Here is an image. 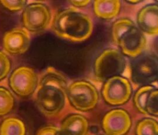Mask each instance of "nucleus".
<instances>
[{
  "instance_id": "obj_8",
  "label": "nucleus",
  "mask_w": 158,
  "mask_h": 135,
  "mask_svg": "<svg viewBox=\"0 0 158 135\" xmlns=\"http://www.w3.org/2000/svg\"><path fill=\"white\" fill-rule=\"evenodd\" d=\"M51 20L49 8L41 2L31 3L25 7L22 13V22L25 29L39 32L46 29Z\"/></svg>"
},
{
  "instance_id": "obj_15",
  "label": "nucleus",
  "mask_w": 158,
  "mask_h": 135,
  "mask_svg": "<svg viewBox=\"0 0 158 135\" xmlns=\"http://www.w3.org/2000/svg\"><path fill=\"white\" fill-rule=\"evenodd\" d=\"M121 2L118 0H96L93 3L95 15L102 19H112L120 12Z\"/></svg>"
},
{
  "instance_id": "obj_3",
  "label": "nucleus",
  "mask_w": 158,
  "mask_h": 135,
  "mask_svg": "<svg viewBox=\"0 0 158 135\" xmlns=\"http://www.w3.org/2000/svg\"><path fill=\"white\" fill-rule=\"evenodd\" d=\"M112 35L122 53L127 56L136 58L146 47L144 33L129 19L122 18L115 21L112 26Z\"/></svg>"
},
{
  "instance_id": "obj_9",
  "label": "nucleus",
  "mask_w": 158,
  "mask_h": 135,
  "mask_svg": "<svg viewBox=\"0 0 158 135\" xmlns=\"http://www.w3.org/2000/svg\"><path fill=\"white\" fill-rule=\"evenodd\" d=\"M38 78L35 71L28 66L16 68L9 78L11 89L18 95L27 97L31 95L36 89Z\"/></svg>"
},
{
  "instance_id": "obj_23",
  "label": "nucleus",
  "mask_w": 158,
  "mask_h": 135,
  "mask_svg": "<svg viewBox=\"0 0 158 135\" xmlns=\"http://www.w3.org/2000/svg\"><path fill=\"white\" fill-rule=\"evenodd\" d=\"M126 1L130 4H137L141 2V1Z\"/></svg>"
},
{
  "instance_id": "obj_20",
  "label": "nucleus",
  "mask_w": 158,
  "mask_h": 135,
  "mask_svg": "<svg viewBox=\"0 0 158 135\" xmlns=\"http://www.w3.org/2000/svg\"><path fill=\"white\" fill-rule=\"evenodd\" d=\"M1 4L7 10L15 12L22 10L26 4L27 1L17 0V1H9V0H1Z\"/></svg>"
},
{
  "instance_id": "obj_13",
  "label": "nucleus",
  "mask_w": 158,
  "mask_h": 135,
  "mask_svg": "<svg viewBox=\"0 0 158 135\" xmlns=\"http://www.w3.org/2000/svg\"><path fill=\"white\" fill-rule=\"evenodd\" d=\"M136 22L144 33L158 35V4H149L143 7L137 14Z\"/></svg>"
},
{
  "instance_id": "obj_11",
  "label": "nucleus",
  "mask_w": 158,
  "mask_h": 135,
  "mask_svg": "<svg viewBox=\"0 0 158 135\" xmlns=\"http://www.w3.org/2000/svg\"><path fill=\"white\" fill-rule=\"evenodd\" d=\"M133 103L139 112L158 116V89L151 85L141 86L135 94Z\"/></svg>"
},
{
  "instance_id": "obj_12",
  "label": "nucleus",
  "mask_w": 158,
  "mask_h": 135,
  "mask_svg": "<svg viewBox=\"0 0 158 135\" xmlns=\"http://www.w3.org/2000/svg\"><path fill=\"white\" fill-rule=\"evenodd\" d=\"M30 44V37L25 28H16L7 31L2 38L4 50L10 54L25 53Z\"/></svg>"
},
{
  "instance_id": "obj_18",
  "label": "nucleus",
  "mask_w": 158,
  "mask_h": 135,
  "mask_svg": "<svg viewBox=\"0 0 158 135\" xmlns=\"http://www.w3.org/2000/svg\"><path fill=\"white\" fill-rule=\"evenodd\" d=\"M14 103L12 93L6 88L0 87V116L9 113L14 107Z\"/></svg>"
},
{
  "instance_id": "obj_1",
  "label": "nucleus",
  "mask_w": 158,
  "mask_h": 135,
  "mask_svg": "<svg viewBox=\"0 0 158 135\" xmlns=\"http://www.w3.org/2000/svg\"><path fill=\"white\" fill-rule=\"evenodd\" d=\"M67 89L65 76L52 68H48L36 89L35 98L38 110L48 116L58 114L65 105Z\"/></svg>"
},
{
  "instance_id": "obj_25",
  "label": "nucleus",
  "mask_w": 158,
  "mask_h": 135,
  "mask_svg": "<svg viewBox=\"0 0 158 135\" xmlns=\"http://www.w3.org/2000/svg\"><path fill=\"white\" fill-rule=\"evenodd\" d=\"M157 1V2H158V1Z\"/></svg>"
},
{
  "instance_id": "obj_22",
  "label": "nucleus",
  "mask_w": 158,
  "mask_h": 135,
  "mask_svg": "<svg viewBox=\"0 0 158 135\" xmlns=\"http://www.w3.org/2000/svg\"><path fill=\"white\" fill-rule=\"evenodd\" d=\"M71 4L77 7H83L88 6L90 1L89 0H83V1H70Z\"/></svg>"
},
{
  "instance_id": "obj_2",
  "label": "nucleus",
  "mask_w": 158,
  "mask_h": 135,
  "mask_svg": "<svg viewBox=\"0 0 158 135\" xmlns=\"http://www.w3.org/2000/svg\"><path fill=\"white\" fill-rule=\"evenodd\" d=\"M52 29L59 37L73 42H81L91 35L93 25L85 14L73 7L64 9L54 17Z\"/></svg>"
},
{
  "instance_id": "obj_16",
  "label": "nucleus",
  "mask_w": 158,
  "mask_h": 135,
  "mask_svg": "<svg viewBox=\"0 0 158 135\" xmlns=\"http://www.w3.org/2000/svg\"><path fill=\"white\" fill-rule=\"evenodd\" d=\"M24 123L17 118H6L0 126V135H25Z\"/></svg>"
},
{
  "instance_id": "obj_6",
  "label": "nucleus",
  "mask_w": 158,
  "mask_h": 135,
  "mask_svg": "<svg viewBox=\"0 0 158 135\" xmlns=\"http://www.w3.org/2000/svg\"><path fill=\"white\" fill-rule=\"evenodd\" d=\"M133 81L141 86L158 80V58L152 54L138 56L131 66Z\"/></svg>"
},
{
  "instance_id": "obj_4",
  "label": "nucleus",
  "mask_w": 158,
  "mask_h": 135,
  "mask_svg": "<svg viewBox=\"0 0 158 135\" xmlns=\"http://www.w3.org/2000/svg\"><path fill=\"white\" fill-rule=\"evenodd\" d=\"M67 97L70 104L81 111L91 110L99 100L97 89L86 81H77L70 84L67 87Z\"/></svg>"
},
{
  "instance_id": "obj_10",
  "label": "nucleus",
  "mask_w": 158,
  "mask_h": 135,
  "mask_svg": "<svg viewBox=\"0 0 158 135\" xmlns=\"http://www.w3.org/2000/svg\"><path fill=\"white\" fill-rule=\"evenodd\" d=\"M102 126L107 135H125L131 126V118L125 110L113 109L104 116Z\"/></svg>"
},
{
  "instance_id": "obj_14",
  "label": "nucleus",
  "mask_w": 158,
  "mask_h": 135,
  "mask_svg": "<svg viewBox=\"0 0 158 135\" xmlns=\"http://www.w3.org/2000/svg\"><path fill=\"white\" fill-rule=\"evenodd\" d=\"M59 129L62 135H86L89 123L83 115L73 114L64 120Z\"/></svg>"
},
{
  "instance_id": "obj_5",
  "label": "nucleus",
  "mask_w": 158,
  "mask_h": 135,
  "mask_svg": "<svg viewBox=\"0 0 158 135\" xmlns=\"http://www.w3.org/2000/svg\"><path fill=\"white\" fill-rule=\"evenodd\" d=\"M125 65V58L120 51L115 48H107L96 58L94 72L98 78L107 80L114 76H121Z\"/></svg>"
},
{
  "instance_id": "obj_17",
  "label": "nucleus",
  "mask_w": 158,
  "mask_h": 135,
  "mask_svg": "<svg viewBox=\"0 0 158 135\" xmlns=\"http://www.w3.org/2000/svg\"><path fill=\"white\" fill-rule=\"evenodd\" d=\"M136 135H158V122L150 118H146L138 123Z\"/></svg>"
},
{
  "instance_id": "obj_24",
  "label": "nucleus",
  "mask_w": 158,
  "mask_h": 135,
  "mask_svg": "<svg viewBox=\"0 0 158 135\" xmlns=\"http://www.w3.org/2000/svg\"><path fill=\"white\" fill-rule=\"evenodd\" d=\"M56 135H62V134H61V133H60V129H59V131H58V133L56 134Z\"/></svg>"
},
{
  "instance_id": "obj_19",
  "label": "nucleus",
  "mask_w": 158,
  "mask_h": 135,
  "mask_svg": "<svg viewBox=\"0 0 158 135\" xmlns=\"http://www.w3.org/2000/svg\"><path fill=\"white\" fill-rule=\"evenodd\" d=\"M11 69V63L4 52L0 51V81L4 79L9 73Z\"/></svg>"
},
{
  "instance_id": "obj_21",
  "label": "nucleus",
  "mask_w": 158,
  "mask_h": 135,
  "mask_svg": "<svg viewBox=\"0 0 158 135\" xmlns=\"http://www.w3.org/2000/svg\"><path fill=\"white\" fill-rule=\"evenodd\" d=\"M59 131V128L55 126L48 125L40 128L36 135H56Z\"/></svg>"
},
{
  "instance_id": "obj_7",
  "label": "nucleus",
  "mask_w": 158,
  "mask_h": 135,
  "mask_svg": "<svg viewBox=\"0 0 158 135\" xmlns=\"http://www.w3.org/2000/svg\"><path fill=\"white\" fill-rule=\"evenodd\" d=\"M132 87L130 81L122 76L110 77L104 82L102 95L104 100L109 105H122L131 97Z\"/></svg>"
}]
</instances>
